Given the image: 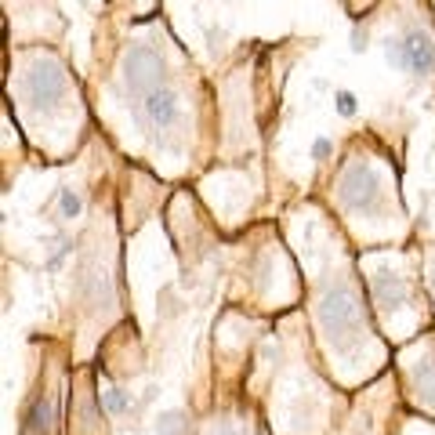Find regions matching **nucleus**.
I'll use <instances>...</instances> for the list:
<instances>
[{"label": "nucleus", "mask_w": 435, "mask_h": 435, "mask_svg": "<svg viewBox=\"0 0 435 435\" xmlns=\"http://www.w3.org/2000/svg\"><path fill=\"white\" fill-rule=\"evenodd\" d=\"M62 210H66V214H69V218H73V214H77V210H80V200H77V196H73V193H62Z\"/></svg>", "instance_id": "20e7f679"}, {"label": "nucleus", "mask_w": 435, "mask_h": 435, "mask_svg": "<svg viewBox=\"0 0 435 435\" xmlns=\"http://www.w3.org/2000/svg\"><path fill=\"white\" fill-rule=\"evenodd\" d=\"M106 407L109 410H123V407H128V399H123L120 392H106Z\"/></svg>", "instance_id": "423d86ee"}, {"label": "nucleus", "mask_w": 435, "mask_h": 435, "mask_svg": "<svg viewBox=\"0 0 435 435\" xmlns=\"http://www.w3.org/2000/svg\"><path fill=\"white\" fill-rule=\"evenodd\" d=\"M392 58H395V66L414 69V73H431L435 69V47L424 33H410L407 40H399L392 47Z\"/></svg>", "instance_id": "f257e3e1"}, {"label": "nucleus", "mask_w": 435, "mask_h": 435, "mask_svg": "<svg viewBox=\"0 0 435 435\" xmlns=\"http://www.w3.org/2000/svg\"><path fill=\"white\" fill-rule=\"evenodd\" d=\"M128 84H131L135 95L149 98L152 91H157V84H160V58L152 51H145V47L131 51L128 55Z\"/></svg>", "instance_id": "f03ea898"}, {"label": "nucleus", "mask_w": 435, "mask_h": 435, "mask_svg": "<svg viewBox=\"0 0 435 435\" xmlns=\"http://www.w3.org/2000/svg\"><path fill=\"white\" fill-rule=\"evenodd\" d=\"M337 109H341V113H345V116H349V113L356 109V98L349 95V91H341V95H337Z\"/></svg>", "instance_id": "39448f33"}, {"label": "nucleus", "mask_w": 435, "mask_h": 435, "mask_svg": "<svg viewBox=\"0 0 435 435\" xmlns=\"http://www.w3.org/2000/svg\"><path fill=\"white\" fill-rule=\"evenodd\" d=\"M142 109H145V120L152 128H171V123H178V98L171 91H152L142 102Z\"/></svg>", "instance_id": "7ed1b4c3"}]
</instances>
